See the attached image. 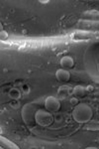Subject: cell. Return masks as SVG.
I'll use <instances>...</instances> for the list:
<instances>
[{"label":"cell","instance_id":"cell-1","mask_svg":"<svg viewBox=\"0 0 99 149\" xmlns=\"http://www.w3.org/2000/svg\"><path fill=\"white\" fill-rule=\"evenodd\" d=\"M93 115L92 109L86 103H78L72 110V118L78 123H86Z\"/></svg>","mask_w":99,"mask_h":149},{"label":"cell","instance_id":"cell-2","mask_svg":"<svg viewBox=\"0 0 99 149\" xmlns=\"http://www.w3.org/2000/svg\"><path fill=\"white\" fill-rule=\"evenodd\" d=\"M35 121L38 125L46 127L49 126L54 121V116L52 112L47 109H38L35 113Z\"/></svg>","mask_w":99,"mask_h":149},{"label":"cell","instance_id":"cell-3","mask_svg":"<svg viewBox=\"0 0 99 149\" xmlns=\"http://www.w3.org/2000/svg\"><path fill=\"white\" fill-rule=\"evenodd\" d=\"M45 109L50 112H57L61 109V102L55 97H48L45 100Z\"/></svg>","mask_w":99,"mask_h":149},{"label":"cell","instance_id":"cell-4","mask_svg":"<svg viewBox=\"0 0 99 149\" xmlns=\"http://www.w3.org/2000/svg\"><path fill=\"white\" fill-rule=\"evenodd\" d=\"M55 78L57 81H62V83H66L71 79V74L66 69H59L55 72Z\"/></svg>","mask_w":99,"mask_h":149},{"label":"cell","instance_id":"cell-5","mask_svg":"<svg viewBox=\"0 0 99 149\" xmlns=\"http://www.w3.org/2000/svg\"><path fill=\"white\" fill-rule=\"evenodd\" d=\"M71 88L69 86H62L57 90V98L60 100H66L71 95Z\"/></svg>","mask_w":99,"mask_h":149},{"label":"cell","instance_id":"cell-6","mask_svg":"<svg viewBox=\"0 0 99 149\" xmlns=\"http://www.w3.org/2000/svg\"><path fill=\"white\" fill-rule=\"evenodd\" d=\"M61 66L62 67V69H71L74 65L73 59L71 56H64L61 59Z\"/></svg>","mask_w":99,"mask_h":149},{"label":"cell","instance_id":"cell-7","mask_svg":"<svg viewBox=\"0 0 99 149\" xmlns=\"http://www.w3.org/2000/svg\"><path fill=\"white\" fill-rule=\"evenodd\" d=\"M86 88L82 86H75L72 90V93H73L74 97H80L86 95Z\"/></svg>","mask_w":99,"mask_h":149},{"label":"cell","instance_id":"cell-8","mask_svg":"<svg viewBox=\"0 0 99 149\" xmlns=\"http://www.w3.org/2000/svg\"><path fill=\"white\" fill-rule=\"evenodd\" d=\"M9 97H10L12 100H19V98L21 97L20 91L17 90V88H11V90L9 91Z\"/></svg>","mask_w":99,"mask_h":149},{"label":"cell","instance_id":"cell-9","mask_svg":"<svg viewBox=\"0 0 99 149\" xmlns=\"http://www.w3.org/2000/svg\"><path fill=\"white\" fill-rule=\"evenodd\" d=\"M98 121H93V122H91L90 124H88L87 126V128L88 129H90V130H93V131H95V130H98L99 129V125H98V123H97Z\"/></svg>","mask_w":99,"mask_h":149},{"label":"cell","instance_id":"cell-10","mask_svg":"<svg viewBox=\"0 0 99 149\" xmlns=\"http://www.w3.org/2000/svg\"><path fill=\"white\" fill-rule=\"evenodd\" d=\"M7 38H8V34H7V32L6 31L1 30V32H0V39H1V41L7 40Z\"/></svg>","mask_w":99,"mask_h":149},{"label":"cell","instance_id":"cell-11","mask_svg":"<svg viewBox=\"0 0 99 149\" xmlns=\"http://www.w3.org/2000/svg\"><path fill=\"white\" fill-rule=\"evenodd\" d=\"M69 102H71V104L75 107L76 104H78V100L76 98V97H71V100H69Z\"/></svg>","mask_w":99,"mask_h":149},{"label":"cell","instance_id":"cell-12","mask_svg":"<svg viewBox=\"0 0 99 149\" xmlns=\"http://www.w3.org/2000/svg\"><path fill=\"white\" fill-rule=\"evenodd\" d=\"M85 88H86V92H87V93H91V92H93V90H94V88H93L92 86H87Z\"/></svg>","mask_w":99,"mask_h":149}]
</instances>
